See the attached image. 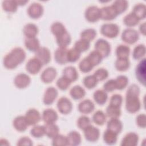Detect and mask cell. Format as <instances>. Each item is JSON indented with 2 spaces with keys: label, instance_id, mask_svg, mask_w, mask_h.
<instances>
[{
  "label": "cell",
  "instance_id": "836d02e7",
  "mask_svg": "<svg viewBox=\"0 0 146 146\" xmlns=\"http://www.w3.org/2000/svg\"><path fill=\"white\" fill-rule=\"evenodd\" d=\"M130 62L128 58H117L115 62L116 70L120 72H124L129 69Z\"/></svg>",
  "mask_w": 146,
  "mask_h": 146
},
{
  "label": "cell",
  "instance_id": "f907efd6",
  "mask_svg": "<svg viewBox=\"0 0 146 146\" xmlns=\"http://www.w3.org/2000/svg\"><path fill=\"white\" fill-rule=\"evenodd\" d=\"M52 145L54 146L68 145L67 136L59 133L52 139Z\"/></svg>",
  "mask_w": 146,
  "mask_h": 146
},
{
  "label": "cell",
  "instance_id": "d590c367",
  "mask_svg": "<svg viewBox=\"0 0 146 146\" xmlns=\"http://www.w3.org/2000/svg\"><path fill=\"white\" fill-rule=\"evenodd\" d=\"M130 54V48L125 44H119L115 50L117 58H128Z\"/></svg>",
  "mask_w": 146,
  "mask_h": 146
},
{
  "label": "cell",
  "instance_id": "e0dca14e",
  "mask_svg": "<svg viewBox=\"0 0 146 146\" xmlns=\"http://www.w3.org/2000/svg\"><path fill=\"white\" fill-rule=\"evenodd\" d=\"M100 19L104 21H112L115 19L118 16L116 12L111 5L102 7L100 9Z\"/></svg>",
  "mask_w": 146,
  "mask_h": 146
},
{
  "label": "cell",
  "instance_id": "816d5d0a",
  "mask_svg": "<svg viewBox=\"0 0 146 146\" xmlns=\"http://www.w3.org/2000/svg\"><path fill=\"white\" fill-rule=\"evenodd\" d=\"M81 53L74 47L68 49L67 51V60L68 62L74 63L78 61L80 57Z\"/></svg>",
  "mask_w": 146,
  "mask_h": 146
},
{
  "label": "cell",
  "instance_id": "2e32d148",
  "mask_svg": "<svg viewBox=\"0 0 146 146\" xmlns=\"http://www.w3.org/2000/svg\"><path fill=\"white\" fill-rule=\"evenodd\" d=\"M57 75L56 70L52 67H48L44 69L41 74L40 79L46 84L52 82Z\"/></svg>",
  "mask_w": 146,
  "mask_h": 146
},
{
  "label": "cell",
  "instance_id": "6da1fadb",
  "mask_svg": "<svg viewBox=\"0 0 146 146\" xmlns=\"http://www.w3.org/2000/svg\"><path fill=\"white\" fill-rule=\"evenodd\" d=\"M140 89L137 84H132L128 87L125 94V109L129 113H135L140 110Z\"/></svg>",
  "mask_w": 146,
  "mask_h": 146
},
{
  "label": "cell",
  "instance_id": "6f0895ef",
  "mask_svg": "<svg viewBox=\"0 0 146 146\" xmlns=\"http://www.w3.org/2000/svg\"><path fill=\"white\" fill-rule=\"evenodd\" d=\"M103 90L107 92H112L116 90L115 80L111 79L104 83L103 84Z\"/></svg>",
  "mask_w": 146,
  "mask_h": 146
},
{
  "label": "cell",
  "instance_id": "277c9868",
  "mask_svg": "<svg viewBox=\"0 0 146 146\" xmlns=\"http://www.w3.org/2000/svg\"><path fill=\"white\" fill-rule=\"evenodd\" d=\"M121 40L128 44L135 43L139 39V34L138 31L132 28L124 29L121 35Z\"/></svg>",
  "mask_w": 146,
  "mask_h": 146
},
{
  "label": "cell",
  "instance_id": "91938a15",
  "mask_svg": "<svg viewBox=\"0 0 146 146\" xmlns=\"http://www.w3.org/2000/svg\"><path fill=\"white\" fill-rule=\"evenodd\" d=\"M17 145L19 146H31L33 145V143L30 137L23 136L19 139Z\"/></svg>",
  "mask_w": 146,
  "mask_h": 146
},
{
  "label": "cell",
  "instance_id": "9f6ffc18",
  "mask_svg": "<svg viewBox=\"0 0 146 146\" xmlns=\"http://www.w3.org/2000/svg\"><path fill=\"white\" fill-rule=\"evenodd\" d=\"M123 103V97L120 94H114L111 96L109 104L121 107V106Z\"/></svg>",
  "mask_w": 146,
  "mask_h": 146
},
{
  "label": "cell",
  "instance_id": "ab89813d",
  "mask_svg": "<svg viewBox=\"0 0 146 146\" xmlns=\"http://www.w3.org/2000/svg\"><path fill=\"white\" fill-rule=\"evenodd\" d=\"M121 113L120 107L109 104L106 108V114L110 118H119Z\"/></svg>",
  "mask_w": 146,
  "mask_h": 146
},
{
  "label": "cell",
  "instance_id": "83f0119b",
  "mask_svg": "<svg viewBox=\"0 0 146 146\" xmlns=\"http://www.w3.org/2000/svg\"><path fill=\"white\" fill-rule=\"evenodd\" d=\"M56 42L59 47H66L71 43V36L70 33L66 31L60 35L55 37Z\"/></svg>",
  "mask_w": 146,
  "mask_h": 146
},
{
  "label": "cell",
  "instance_id": "c3c4849f",
  "mask_svg": "<svg viewBox=\"0 0 146 146\" xmlns=\"http://www.w3.org/2000/svg\"><path fill=\"white\" fill-rule=\"evenodd\" d=\"M30 135L35 138H40L46 135L44 125H35L31 129Z\"/></svg>",
  "mask_w": 146,
  "mask_h": 146
},
{
  "label": "cell",
  "instance_id": "b9f144b4",
  "mask_svg": "<svg viewBox=\"0 0 146 146\" xmlns=\"http://www.w3.org/2000/svg\"><path fill=\"white\" fill-rule=\"evenodd\" d=\"M2 8L3 10L9 13H15L18 9V4L16 1L6 0L2 2Z\"/></svg>",
  "mask_w": 146,
  "mask_h": 146
},
{
  "label": "cell",
  "instance_id": "60d3db41",
  "mask_svg": "<svg viewBox=\"0 0 146 146\" xmlns=\"http://www.w3.org/2000/svg\"><path fill=\"white\" fill-rule=\"evenodd\" d=\"M52 34L55 36H58L67 31L64 25L60 22H54L50 27Z\"/></svg>",
  "mask_w": 146,
  "mask_h": 146
},
{
  "label": "cell",
  "instance_id": "d6a6232c",
  "mask_svg": "<svg viewBox=\"0 0 146 146\" xmlns=\"http://www.w3.org/2000/svg\"><path fill=\"white\" fill-rule=\"evenodd\" d=\"M146 7L144 3H139L136 4L132 9V13L140 20H143L145 18Z\"/></svg>",
  "mask_w": 146,
  "mask_h": 146
},
{
  "label": "cell",
  "instance_id": "9c48e42d",
  "mask_svg": "<svg viewBox=\"0 0 146 146\" xmlns=\"http://www.w3.org/2000/svg\"><path fill=\"white\" fill-rule=\"evenodd\" d=\"M83 133L86 140L89 142H96L100 137V130L99 128L91 124L83 130Z\"/></svg>",
  "mask_w": 146,
  "mask_h": 146
},
{
  "label": "cell",
  "instance_id": "74e56055",
  "mask_svg": "<svg viewBox=\"0 0 146 146\" xmlns=\"http://www.w3.org/2000/svg\"><path fill=\"white\" fill-rule=\"evenodd\" d=\"M140 20L132 13H129L123 18V23L128 28L136 26L139 23Z\"/></svg>",
  "mask_w": 146,
  "mask_h": 146
},
{
  "label": "cell",
  "instance_id": "681fc988",
  "mask_svg": "<svg viewBox=\"0 0 146 146\" xmlns=\"http://www.w3.org/2000/svg\"><path fill=\"white\" fill-rule=\"evenodd\" d=\"M115 80L116 86V90H123L128 86V78L125 75H119Z\"/></svg>",
  "mask_w": 146,
  "mask_h": 146
},
{
  "label": "cell",
  "instance_id": "4dcf8cb0",
  "mask_svg": "<svg viewBox=\"0 0 146 146\" xmlns=\"http://www.w3.org/2000/svg\"><path fill=\"white\" fill-rule=\"evenodd\" d=\"M46 135L50 139H53L59 134V128L55 123H45L44 125Z\"/></svg>",
  "mask_w": 146,
  "mask_h": 146
},
{
  "label": "cell",
  "instance_id": "5b68a950",
  "mask_svg": "<svg viewBox=\"0 0 146 146\" xmlns=\"http://www.w3.org/2000/svg\"><path fill=\"white\" fill-rule=\"evenodd\" d=\"M85 19L89 22L95 23L100 19V9L96 6H88L84 11Z\"/></svg>",
  "mask_w": 146,
  "mask_h": 146
},
{
  "label": "cell",
  "instance_id": "44dd1931",
  "mask_svg": "<svg viewBox=\"0 0 146 146\" xmlns=\"http://www.w3.org/2000/svg\"><path fill=\"white\" fill-rule=\"evenodd\" d=\"M95 109V104L90 99H85L80 102L78 106V111L83 114H89Z\"/></svg>",
  "mask_w": 146,
  "mask_h": 146
},
{
  "label": "cell",
  "instance_id": "ffe728a7",
  "mask_svg": "<svg viewBox=\"0 0 146 146\" xmlns=\"http://www.w3.org/2000/svg\"><path fill=\"white\" fill-rule=\"evenodd\" d=\"M14 128L18 132H24L29 126L25 116L19 115L14 118L13 121Z\"/></svg>",
  "mask_w": 146,
  "mask_h": 146
},
{
  "label": "cell",
  "instance_id": "94428289",
  "mask_svg": "<svg viewBox=\"0 0 146 146\" xmlns=\"http://www.w3.org/2000/svg\"><path fill=\"white\" fill-rule=\"evenodd\" d=\"M139 31L140 33L144 36L145 35L146 33V24L145 22L142 23L140 26H139Z\"/></svg>",
  "mask_w": 146,
  "mask_h": 146
},
{
  "label": "cell",
  "instance_id": "6125c7cd",
  "mask_svg": "<svg viewBox=\"0 0 146 146\" xmlns=\"http://www.w3.org/2000/svg\"><path fill=\"white\" fill-rule=\"evenodd\" d=\"M1 145H9L10 143L9 142L5 139H1Z\"/></svg>",
  "mask_w": 146,
  "mask_h": 146
},
{
  "label": "cell",
  "instance_id": "7a4b0ae2",
  "mask_svg": "<svg viewBox=\"0 0 146 146\" xmlns=\"http://www.w3.org/2000/svg\"><path fill=\"white\" fill-rule=\"evenodd\" d=\"M26 57V52L22 48L15 47L5 56L3 60V66L8 70L15 69L25 61Z\"/></svg>",
  "mask_w": 146,
  "mask_h": 146
},
{
  "label": "cell",
  "instance_id": "680465c9",
  "mask_svg": "<svg viewBox=\"0 0 146 146\" xmlns=\"http://www.w3.org/2000/svg\"><path fill=\"white\" fill-rule=\"evenodd\" d=\"M136 123L139 127L145 128L146 127V115L144 113L138 115L136 118Z\"/></svg>",
  "mask_w": 146,
  "mask_h": 146
},
{
  "label": "cell",
  "instance_id": "cb8c5ba5",
  "mask_svg": "<svg viewBox=\"0 0 146 146\" xmlns=\"http://www.w3.org/2000/svg\"><path fill=\"white\" fill-rule=\"evenodd\" d=\"M25 46L29 51L34 52H35L40 47L39 40L36 37L26 38Z\"/></svg>",
  "mask_w": 146,
  "mask_h": 146
},
{
  "label": "cell",
  "instance_id": "7402d4cb",
  "mask_svg": "<svg viewBox=\"0 0 146 146\" xmlns=\"http://www.w3.org/2000/svg\"><path fill=\"white\" fill-rule=\"evenodd\" d=\"M58 118V115L57 112L52 108L44 110L42 114V119L45 123H55Z\"/></svg>",
  "mask_w": 146,
  "mask_h": 146
},
{
  "label": "cell",
  "instance_id": "8d00e7d4",
  "mask_svg": "<svg viewBox=\"0 0 146 146\" xmlns=\"http://www.w3.org/2000/svg\"><path fill=\"white\" fill-rule=\"evenodd\" d=\"M92 120L93 122L98 125H103L106 121L107 115L102 110L96 111L92 115Z\"/></svg>",
  "mask_w": 146,
  "mask_h": 146
},
{
  "label": "cell",
  "instance_id": "bcb514c9",
  "mask_svg": "<svg viewBox=\"0 0 146 146\" xmlns=\"http://www.w3.org/2000/svg\"><path fill=\"white\" fill-rule=\"evenodd\" d=\"M96 35V31L94 29H86L81 32L80 38L91 42L95 38Z\"/></svg>",
  "mask_w": 146,
  "mask_h": 146
},
{
  "label": "cell",
  "instance_id": "5bb4252c",
  "mask_svg": "<svg viewBox=\"0 0 146 146\" xmlns=\"http://www.w3.org/2000/svg\"><path fill=\"white\" fill-rule=\"evenodd\" d=\"M58 95V90L54 87H49L46 88L43 97V102L45 105L52 104Z\"/></svg>",
  "mask_w": 146,
  "mask_h": 146
},
{
  "label": "cell",
  "instance_id": "db71d44e",
  "mask_svg": "<svg viewBox=\"0 0 146 146\" xmlns=\"http://www.w3.org/2000/svg\"><path fill=\"white\" fill-rule=\"evenodd\" d=\"M90 125H91V120L86 115L80 116L77 120V126L81 130L83 131Z\"/></svg>",
  "mask_w": 146,
  "mask_h": 146
},
{
  "label": "cell",
  "instance_id": "be15d7a7",
  "mask_svg": "<svg viewBox=\"0 0 146 146\" xmlns=\"http://www.w3.org/2000/svg\"><path fill=\"white\" fill-rule=\"evenodd\" d=\"M18 6H24L27 3H28V1H16Z\"/></svg>",
  "mask_w": 146,
  "mask_h": 146
},
{
  "label": "cell",
  "instance_id": "4316f807",
  "mask_svg": "<svg viewBox=\"0 0 146 146\" xmlns=\"http://www.w3.org/2000/svg\"><path fill=\"white\" fill-rule=\"evenodd\" d=\"M71 97L75 100H78L83 99L86 95L85 90L79 85H76L72 87L70 91Z\"/></svg>",
  "mask_w": 146,
  "mask_h": 146
},
{
  "label": "cell",
  "instance_id": "8fae6325",
  "mask_svg": "<svg viewBox=\"0 0 146 146\" xmlns=\"http://www.w3.org/2000/svg\"><path fill=\"white\" fill-rule=\"evenodd\" d=\"M44 9L43 6L39 3L34 2L29 5L27 8V14L29 16L34 19L39 18L43 14Z\"/></svg>",
  "mask_w": 146,
  "mask_h": 146
},
{
  "label": "cell",
  "instance_id": "ba28073f",
  "mask_svg": "<svg viewBox=\"0 0 146 146\" xmlns=\"http://www.w3.org/2000/svg\"><path fill=\"white\" fill-rule=\"evenodd\" d=\"M56 107L59 112L63 115L69 114L72 110V103L71 100L66 97H61L56 103Z\"/></svg>",
  "mask_w": 146,
  "mask_h": 146
},
{
  "label": "cell",
  "instance_id": "e575fe53",
  "mask_svg": "<svg viewBox=\"0 0 146 146\" xmlns=\"http://www.w3.org/2000/svg\"><path fill=\"white\" fill-rule=\"evenodd\" d=\"M111 6L119 15L126 11L128 7V2L125 0H117L114 1Z\"/></svg>",
  "mask_w": 146,
  "mask_h": 146
},
{
  "label": "cell",
  "instance_id": "603a6c76",
  "mask_svg": "<svg viewBox=\"0 0 146 146\" xmlns=\"http://www.w3.org/2000/svg\"><path fill=\"white\" fill-rule=\"evenodd\" d=\"M107 129L119 135L123 129V124L119 118H110L107 123Z\"/></svg>",
  "mask_w": 146,
  "mask_h": 146
},
{
  "label": "cell",
  "instance_id": "f6af8a7d",
  "mask_svg": "<svg viewBox=\"0 0 146 146\" xmlns=\"http://www.w3.org/2000/svg\"><path fill=\"white\" fill-rule=\"evenodd\" d=\"M74 47L79 51L80 53L84 52L90 48V42L80 38L75 42Z\"/></svg>",
  "mask_w": 146,
  "mask_h": 146
},
{
  "label": "cell",
  "instance_id": "f35d334b",
  "mask_svg": "<svg viewBox=\"0 0 146 146\" xmlns=\"http://www.w3.org/2000/svg\"><path fill=\"white\" fill-rule=\"evenodd\" d=\"M146 52L145 46L143 44H139L135 46L132 52V57L135 60H141L144 58Z\"/></svg>",
  "mask_w": 146,
  "mask_h": 146
},
{
  "label": "cell",
  "instance_id": "7bdbcfd3",
  "mask_svg": "<svg viewBox=\"0 0 146 146\" xmlns=\"http://www.w3.org/2000/svg\"><path fill=\"white\" fill-rule=\"evenodd\" d=\"M86 57L94 67L99 64L102 62L103 58L101 54L96 50H94L90 52L88 56Z\"/></svg>",
  "mask_w": 146,
  "mask_h": 146
},
{
  "label": "cell",
  "instance_id": "8992f818",
  "mask_svg": "<svg viewBox=\"0 0 146 146\" xmlns=\"http://www.w3.org/2000/svg\"><path fill=\"white\" fill-rule=\"evenodd\" d=\"M95 50L101 54L103 58H106L109 56L111 52V45L106 39L100 38L98 39L94 45Z\"/></svg>",
  "mask_w": 146,
  "mask_h": 146
},
{
  "label": "cell",
  "instance_id": "f546056e",
  "mask_svg": "<svg viewBox=\"0 0 146 146\" xmlns=\"http://www.w3.org/2000/svg\"><path fill=\"white\" fill-rule=\"evenodd\" d=\"M68 145L76 146L79 145L82 141L81 135L76 131H70L66 136Z\"/></svg>",
  "mask_w": 146,
  "mask_h": 146
},
{
  "label": "cell",
  "instance_id": "9a60e30c",
  "mask_svg": "<svg viewBox=\"0 0 146 146\" xmlns=\"http://www.w3.org/2000/svg\"><path fill=\"white\" fill-rule=\"evenodd\" d=\"M42 64L35 57L30 59L26 64V71L31 75L37 74L41 70Z\"/></svg>",
  "mask_w": 146,
  "mask_h": 146
},
{
  "label": "cell",
  "instance_id": "30bf717a",
  "mask_svg": "<svg viewBox=\"0 0 146 146\" xmlns=\"http://www.w3.org/2000/svg\"><path fill=\"white\" fill-rule=\"evenodd\" d=\"M36 58L42 65H46L51 61V52L50 50L46 47H40L38 51L35 52Z\"/></svg>",
  "mask_w": 146,
  "mask_h": 146
},
{
  "label": "cell",
  "instance_id": "11a10c76",
  "mask_svg": "<svg viewBox=\"0 0 146 146\" xmlns=\"http://www.w3.org/2000/svg\"><path fill=\"white\" fill-rule=\"evenodd\" d=\"M98 81H103L105 79H106L109 75L108 71L107 70L104 68H100L97 69L93 74Z\"/></svg>",
  "mask_w": 146,
  "mask_h": 146
},
{
  "label": "cell",
  "instance_id": "f1b7e54d",
  "mask_svg": "<svg viewBox=\"0 0 146 146\" xmlns=\"http://www.w3.org/2000/svg\"><path fill=\"white\" fill-rule=\"evenodd\" d=\"M93 98L96 104L103 106L108 99V94L104 90H97L93 94Z\"/></svg>",
  "mask_w": 146,
  "mask_h": 146
},
{
  "label": "cell",
  "instance_id": "7dc6e473",
  "mask_svg": "<svg viewBox=\"0 0 146 146\" xmlns=\"http://www.w3.org/2000/svg\"><path fill=\"white\" fill-rule=\"evenodd\" d=\"M94 66L87 57L83 58L79 63V68L83 73H88L92 70Z\"/></svg>",
  "mask_w": 146,
  "mask_h": 146
},
{
  "label": "cell",
  "instance_id": "52a82bcc",
  "mask_svg": "<svg viewBox=\"0 0 146 146\" xmlns=\"http://www.w3.org/2000/svg\"><path fill=\"white\" fill-rule=\"evenodd\" d=\"M135 76L138 82L145 86L146 83V62L145 58L141 59L136 67Z\"/></svg>",
  "mask_w": 146,
  "mask_h": 146
},
{
  "label": "cell",
  "instance_id": "3957f363",
  "mask_svg": "<svg viewBox=\"0 0 146 146\" xmlns=\"http://www.w3.org/2000/svg\"><path fill=\"white\" fill-rule=\"evenodd\" d=\"M120 29L115 23H104L100 27V33L102 35L108 38H116L119 34Z\"/></svg>",
  "mask_w": 146,
  "mask_h": 146
},
{
  "label": "cell",
  "instance_id": "ee69618b",
  "mask_svg": "<svg viewBox=\"0 0 146 146\" xmlns=\"http://www.w3.org/2000/svg\"><path fill=\"white\" fill-rule=\"evenodd\" d=\"M98 83V80L94 75H90L86 76L83 79V85L88 90L95 88Z\"/></svg>",
  "mask_w": 146,
  "mask_h": 146
},
{
  "label": "cell",
  "instance_id": "d6986e66",
  "mask_svg": "<svg viewBox=\"0 0 146 146\" xmlns=\"http://www.w3.org/2000/svg\"><path fill=\"white\" fill-rule=\"evenodd\" d=\"M139 135L135 132H129L123 138L120 145L121 146H136L139 142Z\"/></svg>",
  "mask_w": 146,
  "mask_h": 146
},
{
  "label": "cell",
  "instance_id": "7c38bea8",
  "mask_svg": "<svg viewBox=\"0 0 146 146\" xmlns=\"http://www.w3.org/2000/svg\"><path fill=\"white\" fill-rule=\"evenodd\" d=\"M31 83L30 77L26 74L20 73L17 74L14 79V84L16 87L20 89L25 88Z\"/></svg>",
  "mask_w": 146,
  "mask_h": 146
},
{
  "label": "cell",
  "instance_id": "1f68e13d",
  "mask_svg": "<svg viewBox=\"0 0 146 146\" xmlns=\"http://www.w3.org/2000/svg\"><path fill=\"white\" fill-rule=\"evenodd\" d=\"M117 134L107 129L103 133V139L104 142L108 145H114L117 140Z\"/></svg>",
  "mask_w": 146,
  "mask_h": 146
},
{
  "label": "cell",
  "instance_id": "f5cc1de1",
  "mask_svg": "<svg viewBox=\"0 0 146 146\" xmlns=\"http://www.w3.org/2000/svg\"><path fill=\"white\" fill-rule=\"evenodd\" d=\"M71 83V82L63 76L60 77L56 82V86L60 90L62 91L67 90L69 88Z\"/></svg>",
  "mask_w": 146,
  "mask_h": 146
},
{
  "label": "cell",
  "instance_id": "484cf974",
  "mask_svg": "<svg viewBox=\"0 0 146 146\" xmlns=\"http://www.w3.org/2000/svg\"><path fill=\"white\" fill-rule=\"evenodd\" d=\"M38 26L32 23H29L25 25L23 29V33L26 38L36 37L38 34Z\"/></svg>",
  "mask_w": 146,
  "mask_h": 146
},
{
  "label": "cell",
  "instance_id": "ac0fdd59",
  "mask_svg": "<svg viewBox=\"0 0 146 146\" xmlns=\"http://www.w3.org/2000/svg\"><path fill=\"white\" fill-rule=\"evenodd\" d=\"M67 51L66 47H59L54 52V59L59 64H65L68 63Z\"/></svg>",
  "mask_w": 146,
  "mask_h": 146
},
{
  "label": "cell",
  "instance_id": "4fadbf2b",
  "mask_svg": "<svg viewBox=\"0 0 146 146\" xmlns=\"http://www.w3.org/2000/svg\"><path fill=\"white\" fill-rule=\"evenodd\" d=\"M29 125H35L42 119L40 112L35 108H30L27 110L25 115Z\"/></svg>",
  "mask_w": 146,
  "mask_h": 146
},
{
  "label": "cell",
  "instance_id": "d4e9b609",
  "mask_svg": "<svg viewBox=\"0 0 146 146\" xmlns=\"http://www.w3.org/2000/svg\"><path fill=\"white\" fill-rule=\"evenodd\" d=\"M63 76L68 79L71 83L75 82L79 78L77 70L73 66H67L63 70Z\"/></svg>",
  "mask_w": 146,
  "mask_h": 146
}]
</instances>
